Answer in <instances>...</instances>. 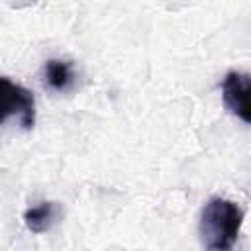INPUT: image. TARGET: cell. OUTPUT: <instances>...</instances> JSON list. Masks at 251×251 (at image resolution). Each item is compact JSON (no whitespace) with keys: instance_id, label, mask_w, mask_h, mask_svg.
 <instances>
[{"instance_id":"cell-1","label":"cell","mask_w":251,"mask_h":251,"mask_svg":"<svg viewBox=\"0 0 251 251\" xmlns=\"http://www.w3.org/2000/svg\"><path fill=\"white\" fill-rule=\"evenodd\" d=\"M243 218L245 212L237 202L220 196L210 198L204 204L198 222L202 247L206 251H233Z\"/></svg>"},{"instance_id":"cell-2","label":"cell","mask_w":251,"mask_h":251,"mask_svg":"<svg viewBox=\"0 0 251 251\" xmlns=\"http://www.w3.org/2000/svg\"><path fill=\"white\" fill-rule=\"evenodd\" d=\"M18 118L24 129L35 124V98L31 90L14 82L8 76H0V126Z\"/></svg>"},{"instance_id":"cell-3","label":"cell","mask_w":251,"mask_h":251,"mask_svg":"<svg viewBox=\"0 0 251 251\" xmlns=\"http://www.w3.org/2000/svg\"><path fill=\"white\" fill-rule=\"evenodd\" d=\"M222 100L224 106L239 118L243 124L251 122V104H249V94H251V78L247 73L241 71H227L226 76L222 78Z\"/></svg>"},{"instance_id":"cell-4","label":"cell","mask_w":251,"mask_h":251,"mask_svg":"<svg viewBox=\"0 0 251 251\" xmlns=\"http://www.w3.org/2000/svg\"><path fill=\"white\" fill-rule=\"evenodd\" d=\"M61 206L59 202H39L35 206H29L25 212H24V222H25V227L31 231V233H45L49 231L61 218Z\"/></svg>"},{"instance_id":"cell-5","label":"cell","mask_w":251,"mask_h":251,"mask_svg":"<svg viewBox=\"0 0 251 251\" xmlns=\"http://www.w3.org/2000/svg\"><path fill=\"white\" fill-rule=\"evenodd\" d=\"M45 84L55 92H67L75 84V67L67 59H49L43 67Z\"/></svg>"}]
</instances>
